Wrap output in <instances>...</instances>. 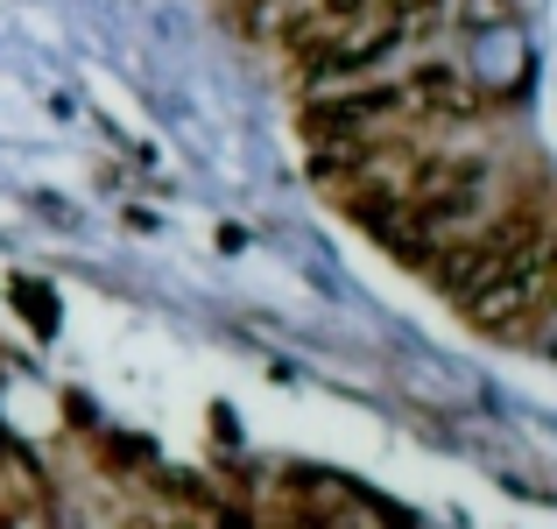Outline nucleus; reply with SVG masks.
I'll return each mask as SVG.
<instances>
[{"label":"nucleus","mask_w":557,"mask_h":529,"mask_svg":"<svg viewBox=\"0 0 557 529\" xmlns=\"http://www.w3.org/2000/svg\"><path fill=\"white\" fill-rule=\"evenodd\" d=\"M304 8H311L325 28H354V22H368L381 0H304Z\"/></svg>","instance_id":"1"},{"label":"nucleus","mask_w":557,"mask_h":529,"mask_svg":"<svg viewBox=\"0 0 557 529\" xmlns=\"http://www.w3.org/2000/svg\"><path fill=\"white\" fill-rule=\"evenodd\" d=\"M536 346H550V353H557V311L544 318V325H536Z\"/></svg>","instance_id":"2"}]
</instances>
